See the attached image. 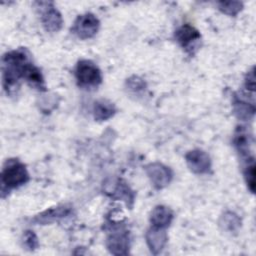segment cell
Wrapping results in <instances>:
<instances>
[{
    "label": "cell",
    "mask_w": 256,
    "mask_h": 256,
    "mask_svg": "<svg viewBox=\"0 0 256 256\" xmlns=\"http://www.w3.org/2000/svg\"><path fill=\"white\" fill-rule=\"evenodd\" d=\"M22 78H24L29 85L39 90H45V83L40 70L29 62L23 69Z\"/></svg>",
    "instance_id": "8fae6325"
},
{
    "label": "cell",
    "mask_w": 256,
    "mask_h": 256,
    "mask_svg": "<svg viewBox=\"0 0 256 256\" xmlns=\"http://www.w3.org/2000/svg\"><path fill=\"white\" fill-rule=\"evenodd\" d=\"M199 31L189 24H184L179 27L175 32V38L177 42L185 49H188L196 41L200 40Z\"/></svg>",
    "instance_id": "ba28073f"
},
{
    "label": "cell",
    "mask_w": 256,
    "mask_h": 256,
    "mask_svg": "<svg viewBox=\"0 0 256 256\" xmlns=\"http://www.w3.org/2000/svg\"><path fill=\"white\" fill-rule=\"evenodd\" d=\"M234 145L242 156H248L250 152V136L248 133L240 127L237 129L234 135Z\"/></svg>",
    "instance_id": "5bb4252c"
},
{
    "label": "cell",
    "mask_w": 256,
    "mask_h": 256,
    "mask_svg": "<svg viewBox=\"0 0 256 256\" xmlns=\"http://www.w3.org/2000/svg\"><path fill=\"white\" fill-rule=\"evenodd\" d=\"M167 241L165 229L152 227L146 233V242L153 254H158L164 248Z\"/></svg>",
    "instance_id": "9c48e42d"
},
{
    "label": "cell",
    "mask_w": 256,
    "mask_h": 256,
    "mask_svg": "<svg viewBox=\"0 0 256 256\" xmlns=\"http://www.w3.org/2000/svg\"><path fill=\"white\" fill-rule=\"evenodd\" d=\"M109 251L115 255L127 254L129 250V236L125 230H114L106 240Z\"/></svg>",
    "instance_id": "52a82bcc"
},
{
    "label": "cell",
    "mask_w": 256,
    "mask_h": 256,
    "mask_svg": "<svg viewBox=\"0 0 256 256\" xmlns=\"http://www.w3.org/2000/svg\"><path fill=\"white\" fill-rule=\"evenodd\" d=\"M245 87L248 90V92H254L255 90V73H254V67L251 71L248 72L246 79H245Z\"/></svg>",
    "instance_id": "ffe728a7"
},
{
    "label": "cell",
    "mask_w": 256,
    "mask_h": 256,
    "mask_svg": "<svg viewBox=\"0 0 256 256\" xmlns=\"http://www.w3.org/2000/svg\"><path fill=\"white\" fill-rule=\"evenodd\" d=\"M243 4L238 1H228V2H219L218 7L219 10L227 15L234 16L239 11H241Z\"/></svg>",
    "instance_id": "ac0fdd59"
},
{
    "label": "cell",
    "mask_w": 256,
    "mask_h": 256,
    "mask_svg": "<svg viewBox=\"0 0 256 256\" xmlns=\"http://www.w3.org/2000/svg\"><path fill=\"white\" fill-rule=\"evenodd\" d=\"M40 9L41 22L46 31L57 32L62 26V16L52 2H36Z\"/></svg>",
    "instance_id": "277c9868"
},
{
    "label": "cell",
    "mask_w": 256,
    "mask_h": 256,
    "mask_svg": "<svg viewBox=\"0 0 256 256\" xmlns=\"http://www.w3.org/2000/svg\"><path fill=\"white\" fill-rule=\"evenodd\" d=\"M185 159L189 169L196 174H205L211 169L210 157L206 152L200 149L189 151L185 155Z\"/></svg>",
    "instance_id": "8992f818"
},
{
    "label": "cell",
    "mask_w": 256,
    "mask_h": 256,
    "mask_svg": "<svg viewBox=\"0 0 256 256\" xmlns=\"http://www.w3.org/2000/svg\"><path fill=\"white\" fill-rule=\"evenodd\" d=\"M244 177L247 183V186L249 190L254 193L255 190V163L254 158H251L248 160L247 165L244 169Z\"/></svg>",
    "instance_id": "e0dca14e"
},
{
    "label": "cell",
    "mask_w": 256,
    "mask_h": 256,
    "mask_svg": "<svg viewBox=\"0 0 256 256\" xmlns=\"http://www.w3.org/2000/svg\"><path fill=\"white\" fill-rule=\"evenodd\" d=\"M29 180V174L26 167L17 159H10L6 161L2 173L1 184L2 189H13L22 186Z\"/></svg>",
    "instance_id": "6da1fadb"
},
{
    "label": "cell",
    "mask_w": 256,
    "mask_h": 256,
    "mask_svg": "<svg viewBox=\"0 0 256 256\" xmlns=\"http://www.w3.org/2000/svg\"><path fill=\"white\" fill-rule=\"evenodd\" d=\"M99 26L100 22L95 15L85 13L76 18L71 30L77 37L81 39H89L98 32Z\"/></svg>",
    "instance_id": "3957f363"
},
{
    "label": "cell",
    "mask_w": 256,
    "mask_h": 256,
    "mask_svg": "<svg viewBox=\"0 0 256 256\" xmlns=\"http://www.w3.org/2000/svg\"><path fill=\"white\" fill-rule=\"evenodd\" d=\"M220 224L224 229L228 231H235L239 228L241 221L236 214L232 212H227L222 216V220Z\"/></svg>",
    "instance_id": "2e32d148"
},
{
    "label": "cell",
    "mask_w": 256,
    "mask_h": 256,
    "mask_svg": "<svg viewBox=\"0 0 256 256\" xmlns=\"http://www.w3.org/2000/svg\"><path fill=\"white\" fill-rule=\"evenodd\" d=\"M145 170L151 183L156 189H162L166 187L170 183L173 176L169 167L158 162L148 164Z\"/></svg>",
    "instance_id": "5b68a950"
},
{
    "label": "cell",
    "mask_w": 256,
    "mask_h": 256,
    "mask_svg": "<svg viewBox=\"0 0 256 256\" xmlns=\"http://www.w3.org/2000/svg\"><path fill=\"white\" fill-rule=\"evenodd\" d=\"M69 213V209L66 207H57V208H52L50 210L45 211L41 215H39L36 218V221L38 223H50L57 218L63 217Z\"/></svg>",
    "instance_id": "9a60e30c"
},
{
    "label": "cell",
    "mask_w": 256,
    "mask_h": 256,
    "mask_svg": "<svg viewBox=\"0 0 256 256\" xmlns=\"http://www.w3.org/2000/svg\"><path fill=\"white\" fill-rule=\"evenodd\" d=\"M233 111L237 118L241 120H249L254 116L255 106L254 104H250L241 98H237L233 103Z\"/></svg>",
    "instance_id": "4fadbf2b"
},
{
    "label": "cell",
    "mask_w": 256,
    "mask_h": 256,
    "mask_svg": "<svg viewBox=\"0 0 256 256\" xmlns=\"http://www.w3.org/2000/svg\"><path fill=\"white\" fill-rule=\"evenodd\" d=\"M116 112V108L113 103L107 100H99L94 103L93 115L97 121H105L111 118Z\"/></svg>",
    "instance_id": "7c38bea8"
},
{
    "label": "cell",
    "mask_w": 256,
    "mask_h": 256,
    "mask_svg": "<svg viewBox=\"0 0 256 256\" xmlns=\"http://www.w3.org/2000/svg\"><path fill=\"white\" fill-rule=\"evenodd\" d=\"M128 86L131 90H134V91H139V90H142L145 86V83L142 81V79L138 78V77H132L128 80Z\"/></svg>",
    "instance_id": "44dd1931"
},
{
    "label": "cell",
    "mask_w": 256,
    "mask_h": 256,
    "mask_svg": "<svg viewBox=\"0 0 256 256\" xmlns=\"http://www.w3.org/2000/svg\"><path fill=\"white\" fill-rule=\"evenodd\" d=\"M23 244L26 247V249H28L30 251L37 249L39 246V242H38V238H37L36 234L31 230L25 231V233L23 235Z\"/></svg>",
    "instance_id": "d6986e66"
},
{
    "label": "cell",
    "mask_w": 256,
    "mask_h": 256,
    "mask_svg": "<svg viewBox=\"0 0 256 256\" xmlns=\"http://www.w3.org/2000/svg\"><path fill=\"white\" fill-rule=\"evenodd\" d=\"M173 220V212L170 208L158 205L156 206L150 216V222L152 227L166 229Z\"/></svg>",
    "instance_id": "30bf717a"
},
{
    "label": "cell",
    "mask_w": 256,
    "mask_h": 256,
    "mask_svg": "<svg viewBox=\"0 0 256 256\" xmlns=\"http://www.w3.org/2000/svg\"><path fill=\"white\" fill-rule=\"evenodd\" d=\"M78 85L83 88L97 87L102 81V74L96 64L90 60H80L75 68Z\"/></svg>",
    "instance_id": "7a4b0ae2"
}]
</instances>
